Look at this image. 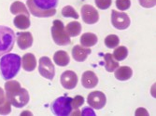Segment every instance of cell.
Segmentation results:
<instances>
[{
	"label": "cell",
	"instance_id": "obj_19",
	"mask_svg": "<svg viewBox=\"0 0 156 116\" xmlns=\"http://www.w3.org/2000/svg\"><path fill=\"white\" fill-rule=\"evenodd\" d=\"M97 36L92 33H85L80 37V44L84 48H90L97 43Z\"/></svg>",
	"mask_w": 156,
	"mask_h": 116
},
{
	"label": "cell",
	"instance_id": "obj_31",
	"mask_svg": "<svg viewBox=\"0 0 156 116\" xmlns=\"http://www.w3.org/2000/svg\"><path fill=\"white\" fill-rule=\"evenodd\" d=\"M80 114H82V115H84V116H89V115H91V116H95V113H94V111L91 109V108H83V110H82V111L80 112Z\"/></svg>",
	"mask_w": 156,
	"mask_h": 116
},
{
	"label": "cell",
	"instance_id": "obj_4",
	"mask_svg": "<svg viewBox=\"0 0 156 116\" xmlns=\"http://www.w3.org/2000/svg\"><path fill=\"white\" fill-rule=\"evenodd\" d=\"M15 34L7 26H0V57L9 53L14 47Z\"/></svg>",
	"mask_w": 156,
	"mask_h": 116
},
{
	"label": "cell",
	"instance_id": "obj_26",
	"mask_svg": "<svg viewBox=\"0 0 156 116\" xmlns=\"http://www.w3.org/2000/svg\"><path fill=\"white\" fill-rule=\"evenodd\" d=\"M84 103V98L82 96H76L74 98H72L71 106L73 110H78L80 106H82Z\"/></svg>",
	"mask_w": 156,
	"mask_h": 116
},
{
	"label": "cell",
	"instance_id": "obj_14",
	"mask_svg": "<svg viewBox=\"0 0 156 116\" xmlns=\"http://www.w3.org/2000/svg\"><path fill=\"white\" fill-rule=\"evenodd\" d=\"M91 49L89 48H84L80 45H76L72 48V57L76 61L82 62L87 59V57L91 54Z\"/></svg>",
	"mask_w": 156,
	"mask_h": 116
},
{
	"label": "cell",
	"instance_id": "obj_22",
	"mask_svg": "<svg viewBox=\"0 0 156 116\" xmlns=\"http://www.w3.org/2000/svg\"><path fill=\"white\" fill-rule=\"evenodd\" d=\"M81 25L80 22H69L66 27V32L69 36H72V37H76L78 36L80 32H81Z\"/></svg>",
	"mask_w": 156,
	"mask_h": 116
},
{
	"label": "cell",
	"instance_id": "obj_12",
	"mask_svg": "<svg viewBox=\"0 0 156 116\" xmlns=\"http://www.w3.org/2000/svg\"><path fill=\"white\" fill-rule=\"evenodd\" d=\"M17 44L18 47L24 50L31 48L33 45V36L29 32H23L17 34Z\"/></svg>",
	"mask_w": 156,
	"mask_h": 116
},
{
	"label": "cell",
	"instance_id": "obj_7",
	"mask_svg": "<svg viewBox=\"0 0 156 116\" xmlns=\"http://www.w3.org/2000/svg\"><path fill=\"white\" fill-rule=\"evenodd\" d=\"M111 22L118 30H124L130 25V18L124 12H118L116 10H112L111 14Z\"/></svg>",
	"mask_w": 156,
	"mask_h": 116
},
{
	"label": "cell",
	"instance_id": "obj_2",
	"mask_svg": "<svg viewBox=\"0 0 156 116\" xmlns=\"http://www.w3.org/2000/svg\"><path fill=\"white\" fill-rule=\"evenodd\" d=\"M58 0H27V7L32 15L39 18L51 17L56 13Z\"/></svg>",
	"mask_w": 156,
	"mask_h": 116
},
{
	"label": "cell",
	"instance_id": "obj_3",
	"mask_svg": "<svg viewBox=\"0 0 156 116\" xmlns=\"http://www.w3.org/2000/svg\"><path fill=\"white\" fill-rule=\"evenodd\" d=\"M22 59L17 54L7 53L0 59V74L5 80L15 77L20 71Z\"/></svg>",
	"mask_w": 156,
	"mask_h": 116
},
{
	"label": "cell",
	"instance_id": "obj_17",
	"mask_svg": "<svg viewBox=\"0 0 156 116\" xmlns=\"http://www.w3.org/2000/svg\"><path fill=\"white\" fill-rule=\"evenodd\" d=\"M13 23L16 28L20 30H25V29L30 27V19L28 16L23 15V14H19L14 18Z\"/></svg>",
	"mask_w": 156,
	"mask_h": 116
},
{
	"label": "cell",
	"instance_id": "obj_11",
	"mask_svg": "<svg viewBox=\"0 0 156 116\" xmlns=\"http://www.w3.org/2000/svg\"><path fill=\"white\" fill-rule=\"evenodd\" d=\"M61 84L66 89H73L78 84V76L72 71H66L61 75Z\"/></svg>",
	"mask_w": 156,
	"mask_h": 116
},
{
	"label": "cell",
	"instance_id": "obj_10",
	"mask_svg": "<svg viewBox=\"0 0 156 116\" xmlns=\"http://www.w3.org/2000/svg\"><path fill=\"white\" fill-rule=\"evenodd\" d=\"M81 17L85 23L94 24L99 20L98 11L91 5H84L81 8Z\"/></svg>",
	"mask_w": 156,
	"mask_h": 116
},
{
	"label": "cell",
	"instance_id": "obj_18",
	"mask_svg": "<svg viewBox=\"0 0 156 116\" xmlns=\"http://www.w3.org/2000/svg\"><path fill=\"white\" fill-rule=\"evenodd\" d=\"M53 61L58 66L65 67V66L68 65L70 59H69L68 54L66 51L59 50V51L54 53V55H53Z\"/></svg>",
	"mask_w": 156,
	"mask_h": 116
},
{
	"label": "cell",
	"instance_id": "obj_20",
	"mask_svg": "<svg viewBox=\"0 0 156 116\" xmlns=\"http://www.w3.org/2000/svg\"><path fill=\"white\" fill-rule=\"evenodd\" d=\"M10 12L14 14V15L23 14V15H26L28 17L30 15V13L27 10V8L25 7V5L20 1H15L12 3V5L10 6Z\"/></svg>",
	"mask_w": 156,
	"mask_h": 116
},
{
	"label": "cell",
	"instance_id": "obj_6",
	"mask_svg": "<svg viewBox=\"0 0 156 116\" xmlns=\"http://www.w3.org/2000/svg\"><path fill=\"white\" fill-rule=\"evenodd\" d=\"M71 101L72 98L67 96L59 97L51 103V111L53 112V114L57 116H68L73 110L71 106Z\"/></svg>",
	"mask_w": 156,
	"mask_h": 116
},
{
	"label": "cell",
	"instance_id": "obj_24",
	"mask_svg": "<svg viewBox=\"0 0 156 116\" xmlns=\"http://www.w3.org/2000/svg\"><path fill=\"white\" fill-rule=\"evenodd\" d=\"M120 44V39L115 35H109L105 38V45L108 48H115Z\"/></svg>",
	"mask_w": 156,
	"mask_h": 116
},
{
	"label": "cell",
	"instance_id": "obj_21",
	"mask_svg": "<svg viewBox=\"0 0 156 116\" xmlns=\"http://www.w3.org/2000/svg\"><path fill=\"white\" fill-rule=\"evenodd\" d=\"M104 61H105V68L109 72L114 71L119 67V62L115 61L112 54L110 53H107L104 55Z\"/></svg>",
	"mask_w": 156,
	"mask_h": 116
},
{
	"label": "cell",
	"instance_id": "obj_1",
	"mask_svg": "<svg viewBox=\"0 0 156 116\" xmlns=\"http://www.w3.org/2000/svg\"><path fill=\"white\" fill-rule=\"evenodd\" d=\"M6 98L10 104L16 108L24 107L29 101V94L27 90L21 88L19 82L9 80L5 84Z\"/></svg>",
	"mask_w": 156,
	"mask_h": 116
},
{
	"label": "cell",
	"instance_id": "obj_8",
	"mask_svg": "<svg viewBox=\"0 0 156 116\" xmlns=\"http://www.w3.org/2000/svg\"><path fill=\"white\" fill-rule=\"evenodd\" d=\"M39 74L45 77L46 79L52 80L55 75L54 65L52 64L50 58L48 57H42L39 60V66H38Z\"/></svg>",
	"mask_w": 156,
	"mask_h": 116
},
{
	"label": "cell",
	"instance_id": "obj_13",
	"mask_svg": "<svg viewBox=\"0 0 156 116\" xmlns=\"http://www.w3.org/2000/svg\"><path fill=\"white\" fill-rule=\"evenodd\" d=\"M81 84L85 88H94L98 84V78L94 71H87L83 72L81 77Z\"/></svg>",
	"mask_w": 156,
	"mask_h": 116
},
{
	"label": "cell",
	"instance_id": "obj_32",
	"mask_svg": "<svg viewBox=\"0 0 156 116\" xmlns=\"http://www.w3.org/2000/svg\"><path fill=\"white\" fill-rule=\"evenodd\" d=\"M136 116H148L149 113L148 111L144 109V108H138L136 111Z\"/></svg>",
	"mask_w": 156,
	"mask_h": 116
},
{
	"label": "cell",
	"instance_id": "obj_30",
	"mask_svg": "<svg viewBox=\"0 0 156 116\" xmlns=\"http://www.w3.org/2000/svg\"><path fill=\"white\" fill-rule=\"evenodd\" d=\"M138 1L141 7L146 8H153L156 4V0H138Z\"/></svg>",
	"mask_w": 156,
	"mask_h": 116
},
{
	"label": "cell",
	"instance_id": "obj_29",
	"mask_svg": "<svg viewBox=\"0 0 156 116\" xmlns=\"http://www.w3.org/2000/svg\"><path fill=\"white\" fill-rule=\"evenodd\" d=\"M10 106H11V104L7 98V100L5 101L4 103L0 105V114H2V115L9 114L11 111V107Z\"/></svg>",
	"mask_w": 156,
	"mask_h": 116
},
{
	"label": "cell",
	"instance_id": "obj_33",
	"mask_svg": "<svg viewBox=\"0 0 156 116\" xmlns=\"http://www.w3.org/2000/svg\"><path fill=\"white\" fill-rule=\"evenodd\" d=\"M6 100H7V98H6L5 92H4V90L1 88H0V105L3 104Z\"/></svg>",
	"mask_w": 156,
	"mask_h": 116
},
{
	"label": "cell",
	"instance_id": "obj_9",
	"mask_svg": "<svg viewBox=\"0 0 156 116\" xmlns=\"http://www.w3.org/2000/svg\"><path fill=\"white\" fill-rule=\"evenodd\" d=\"M87 102L93 109L100 110L106 105L107 98L101 91H94L88 95Z\"/></svg>",
	"mask_w": 156,
	"mask_h": 116
},
{
	"label": "cell",
	"instance_id": "obj_5",
	"mask_svg": "<svg viewBox=\"0 0 156 116\" xmlns=\"http://www.w3.org/2000/svg\"><path fill=\"white\" fill-rule=\"evenodd\" d=\"M51 36L54 43L58 46H67L70 44V36L66 34L64 23L60 20L53 21L51 27Z\"/></svg>",
	"mask_w": 156,
	"mask_h": 116
},
{
	"label": "cell",
	"instance_id": "obj_23",
	"mask_svg": "<svg viewBox=\"0 0 156 116\" xmlns=\"http://www.w3.org/2000/svg\"><path fill=\"white\" fill-rule=\"evenodd\" d=\"M127 55H128V50H127V48L123 46L122 47H118L114 49V51H113V58L117 61H123L126 59Z\"/></svg>",
	"mask_w": 156,
	"mask_h": 116
},
{
	"label": "cell",
	"instance_id": "obj_25",
	"mask_svg": "<svg viewBox=\"0 0 156 116\" xmlns=\"http://www.w3.org/2000/svg\"><path fill=\"white\" fill-rule=\"evenodd\" d=\"M62 15L66 18H74V19H79V14L75 10L74 8L71 6H66L62 9Z\"/></svg>",
	"mask_w": 156,
	"mask_h": 116
},
{
	"label": "cell",
	"instance_id": "obj_28",
	"mask_svg": "<svg viewBox=\"0 0 156 116\" xmlns=\"http://www.w3.org/2000/svg\"><path fill=\"white\" fill-rule=\"evenodd\" d=\"M95 5L100 9H107L111 6L112 0H94Z\"/></svg>",
	"mask_w": 156,
	"mask_h": 116
},
{
	"label": "cell",
	"instance_id": "obj_16",
	"mask_svg": "<svg viewBox=\"0 0 156 116\" xmlns=\"http://www.w3.org/2000/svg\"><path fill=\"white\" fill-rule=\"evenodd\" d=\"M115 77L120 81H126L132 77L133 71L132 69L128 66L118 67L115 71Z\"/></svg>",
	"mask_w": 156,
	"mask_h": 116
},
{
	"label": "cell",
	"instance_id": "obj_15",
	"mask_svg": "<svg viewBox=\"0 0 156 116\" xmlns=\"http://www.w3.org/2000/svg\"><path fill=\"white\" fill-rule=\"evenodd\" d=\"M21 62H22L23 70L26 71H34L36 66H37L36 57L32 53H26V54H24Z\"/></svg>",
	"mask_w": 156,
	"mask_h": 116
},
{
	"label": "cell",
	"instance_id": "obj_27",
	"mask_svg": "<svg viewBox=\"0 0 156 116\" xmlns=\"http://www.w3.org/2000/svg\"><path fill=\"white\" fill-rule=\"evenodd\" d=\"M131 6L130 0H116V7L120 10H127Z\"/></svg>",
	"mask_w": 156,
	"mask_h": 116
}]
</instances>
